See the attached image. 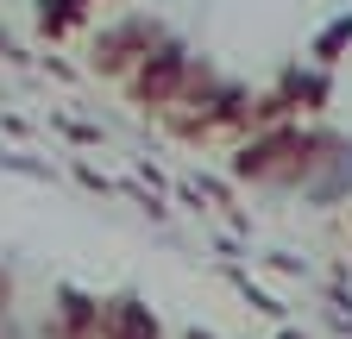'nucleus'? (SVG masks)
<instances>
[{
    "mask_svg": "<svg viewBox=\"0 0 352 339\" xmlns=\"http://www.w3.org/2000/svg\"><path fill=\"white\" fill-rule=\"evenodd\" d=\"M189 57L176 51V45H151L145 57H139V69L126 75V89H132V101L139 107H157V113H170L176 101H183V89H189Z\"/></svg>",
    "mask_w": 352,
    "mask_h": 339,
    "instance_id": "1",
    "label": "nucleus"
},
{
    "mask_svg": "<svg viewBox=\"0 0 352 339\" xmlns=\"http://www.w3.org/2000/svg\"><path fill=\"white\" fill-rule=\"evenodd\" d=\"M157 45V25H145V19H126V25H113L107 38H101V45H95V69H107V75H132V69H139V57Z\"/></svg>",
    "mask_w": 352,
    "mask_h": 339,
    "instance_id": "2",
    "label": "nucleus"
},
{
    "mask_svg": "<svg viewBox=\"0 0 352 339\" xmlns=\"http://www.w3.org/2000/svg\"><path fill=\"white\" fill-rule=\"evenodd\" d=\"M101 339H157V314L145 302H132V295L101 302Z\"/></svg>",
    "mask_w": 352,
    "mask_h": 339,
    "instance_id": "3",
    "label": "nucleus"
},
{
    "mask_svg": "<svg viewBox=\"0 0 352 339\" xmlns=\"http://www.w3.org/2000/svg\"><path fill=\"white\" fill-rule=\"evenodd\" d=\"M183 339H214V333H183Z\"/></svg>",
    "mask_w": 352,
    "mask_h": 339,
    "instance_id": "4",
    "label": "nucleus"
},
{
    "mask_svg": "<svg viewBox=\"0 0 352 339\" xmlns=\"http://www.w3.org/2000/svg\"><path fill=\"white\" fill-rule=\"evenodd\" d=\"M283 339H302V333H283Z\"/></svg>",
    "mask_w": 352,
    "mask_h": 339,
    "instance_id": "5",
    "label": "nucleus"
}]
</instances>
